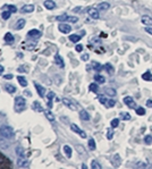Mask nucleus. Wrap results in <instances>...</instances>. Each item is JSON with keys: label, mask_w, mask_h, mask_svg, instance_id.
<instances>
[{"label": "nucleus", "mask_w": 152, "mask_h": 169, "mask_svg": "<svg viewBox=\"0 0 152 169\" xmlns=\"http://www.w3.org/2000/svg\"><path fill=\"white\" fill-rule=\"evenodd\" d=\"M26 108V100L23 96H17L15 99V111L16 113H20Z\"/></svg>", "instance_id": "1"}, {"label": "nucleus", "mask_w": 152, "mask_h": 169, "mask_svg": "<svg viewBox=\"0 0 152 169\" xmlns=\"http://www.w3.org/2000/svg\"><path fill=\"white\" fill-rule=\"evenodd\" d=\"M0 135L5 139H11L14 136V131L10 126H1L0 128Z\"/></svg>", "instance_id": "2"}, {"label": "nucleus", "mask_w": 152, "mask_h": 169, "mask_svg": "<svg viewBox=\"0 0 152 169\" xmlns=\"http://www.w3.org/2000/svg\"><path fill=\"white\" fill-rule=\"evenodd\" d=\"M8 169V168H13V163L7 157H5L3 154L0 153V169Z\"/></svg>", "instance_id": "3"}, {"label": "nucleus", "mask_w": 152, "mask_h": 169, "mask_svg": "<svg viewBox=\"0 0 152 169\" xmlns=\"http://www.w3.org/2000/svg\"><path fill=\"white\" fill-rule=\"evenodd\" d=\"M29 165H30V162L25 157H20L17 160V166L20 168H29Z\"/></svg>", "instance_id": "4"}, {"label": "nucleus", "mask_w": 152, "mask_h": 169, "mask_svg": "<svg viewBox=\"0 0 152 169\" xmlns=\"http://www.w3.org/2000/svg\"><path fill=\"white\" fill-rule=\"evenodd\" d=\"M63 103L67 107V108H69L70 110H73V111H75V110L77 109V106H76V103H74L72 100L67 99V98H64V99H63Z\"/></svg>", "instance_id": "5"}, {"label": "nucleus", "mask_w": 152, "mask_h": 169, "mask_svg": "<svg viewBox=\"0 0 152 169\" xmlns=\"http://www.w3.org/2000/svg\"><path fill=\"white\" fill-rule=\"evenodd\" d=\"M70 128H72V131H73V132H75V133H77V134H79V136H81V137H83V139H85V137H86L85 132H83L82 129L79 128V127L77 126V125H75V124H72V125H70Z\"/></svg>", "instance_id": "6"}, {"label": "nucleus", "mask_w": 152, "mask_h": 169, "mask_svg": "<svg viewBox=\"0 0 152 169\" xmlns=\"http://www.w3.org/2000/svg\"><path fill=\"white\" fill-rule=\"evenodd\" d=\"M58 29H59L60 32H61V33H64V34L69 33L70 31H72V27H70L68 24H59Z\"/></svg>", "instance_id": "7"}, {"label": "nucleus", "mask_w": 152, "mask_h": 169, "mask_svg": "<svg viewBox=\"0 0 152 169\" xmlns=\"http://www.w3.org/2000/svg\"><path fill=\"white\" fill-rule=\"evenodd\" d=\"M27 35L31 38H33V39H39V38L42 35V33H41L39 30H35V29H34V30L29 31V32H27Z\"/></svg>", "instance_id": "8"}, {"label": "nucleus", "mask_w": 152, "mask_h": 169, "mask_svg": "<svg viewBox=\"0 0 152 169\" xmlns=\"http://www.w3.org/2000/svg\"><path fill=\"white\" fill-rule=\"evenodd\" d=\"M34 86H35V89H37L38 93H39V96H41V98H43L44 94H46V90H44V87L40 85L39 83H37V82H34Z\"/></svg>", "instance_id": "9"}, {"label": "nucleus", "mask_w": 152, "mask_h": 169, "mask_svg": "<svg viewBox=\"0 0 152 169\" xmlns=\"http://www.w3.org/2000/svg\"><path fill=\"white\" fill-rule=\"evenodd\" d=\"M55 63H56V65L59 67V68H64V67H65V63H64L63 58H61L59 55H56V56H55Z\"/></svg>", "instance_id": "10"}, {"label": "nucleus", "mask_w": 152, "mask_h": 169, "mask_svg": "<svg viewBox=\"0 0 152 169\" xmlns=\"http://www.w3.org/2000/svg\"><path fill=\"white\" fill-rule=\"evenodd\" d=\"M123 101H124V103H125V105H127L129 108H134V107H135V102H134L133 98H131V96H125Z\"/></svg>", "instance_id": "11"}, {"label": "nucleus", "mask_w": 152, "mask_h": 169, "mask_svg": "<svg viewBox=\"0 0 152 169\" xmlns=\"http://www.w3.org/2000/svg\"><path fill=\"white\" fill-rule=\"evenodd\" d=\"M34 10V6L33 5H25V6L22 7V9L20 11L23 14H29V13H32Z\"/></svg>", "instance_id": "12"}, {"label": "nucleus", "mask_w": 152, "mask_h": 169, "mask_svg": "<svg viewBox=\"0 0 152 169\" xmlns=\"http://www.w3.org/2000/svg\"><path fill=\"white\" fill-rule=\"evenodd\" d=\"M43 5H44V7H46L47 9H49V10L56 8V3H55V1H52V0H46Z\"/></svg>", "instance_id": "13"}, {"label": "nucleus", "mask_w": 152, "mask_h": 169, "mask_svg": "<svg viewBox=\"0 0 152 169\" xmlns=\"http://www.w3.org/2000/svg\"><path fill=\"white\" fill-rule=\"evenodd\" d=\"M25 24H26V22H25V20H23V18H20V20H18L16 22V24H15V30H22L24 26H25Z\"/></svg>", "instance_id": "14"}, {"label": "nucleus", "mask_w": 152, "mask_h": 169, "mask_svg": "<svg viewBox=\"0 0 152 169\" xmlns=\"http://www.w3.org/2000/svg\"><path fill=\"white\" fill-rule=\"evenodd\" d=\"M89 15L90 17H92L93 20H98L99 18V11H98V9H94V8L89 9Z\"/></svg>", "instance_id": "15"}, {"label": "nucleus", "mask_w": 152, "mask_h": 169, "mask_svg": "<svg viewBox=\"0 0 152 169\" xmlns=\"http://www.w3.org/2000/svg\"><path fill=\"white\" fill-rule=\"evenodd\" d=\"M64 153L67 158H72V153H73V150L69 145H64Z\"/></svg>", "instance_id": "16"}, {"label": "nucleus", "mask_w": 152, "mask_h": 169, "mask_svg": "<svg viewBox=\"0 0 152 169\" xmlns=\"http://www.w3.org/2000/svg\"><path fill=\"white\" fill-rule=\"evenodd\" d=\"M79 117H81V119H82V120H89L90 119L89 113H87L86 110H84V109H82L81 111H79Z\"/></svg>", "instance_id": "17"}, {"label": "nucleus", "mask_w": 152, "mask_h": 169, "mask_svg": "<svg viewBox=\"0 0 152 169\" xmlns=\"http://www.w3.org/2000/svg\"><path fill=\"white\" fill-rule=\"evenodd\" d=\"M5 90H6L8 93H10V94L16 92V87H15L13 84H6V85H5Z\"/></svg>", "instance_id": "18"}, {"label": "nucleus", "mask_w": 152, "mask_h": 169, "mask_svg": "<svg viewBox=\"0 0 152 169\" xmlns=\"http://www.w3.org/2000/svg\"><path fill=\"white\" fill-rule=\"evenodd\" d=\"M33 109L35 110V111H38V113H44V110H43V108H42V106L40 105V102L39 101H34L33 102Z\"/></svg>", "instance_id": "19"}, {"label": "nucleus", "mask_w": 152, "mask_h": 169, "mask_svg": "<svg viewBox=\"0 0 152 169\" xmlns=\"http://www.w3.org/2000/svg\"><path fill=\"white\" fill-rule=\"evenodd\" d=\"M141 22H142L143 24H145V25H152V18L150 16H142V18H141Z\"/></svg>", "instance_id": "20"}, {"label": "nucleus", "mask_w": 152, "mask_h": 169, "mask_svg": "<svg viewBox=\"0 0 152 169\" xmlns=\"http://www.w3.org/2000/svg\"><path fill=\"white\" fill-rule=\"evenodd\" d=\"M109 7H110V5L108 2H101V3L98 5L96 9L98 10H107V9H109Z\"/></svg>", "instance_id": "21"}, {"label": "nucleus", "mask_w": 152, "mask_h": 169, "mask_svg": "<svg viewBox=\"0 0 152 169\" xmlns=\"http://www.w3.org/2000/svg\"><path fill=\"white\" fill-rule=\"evenodd\" d=\"M53 98H55V93L49 92V94H48V107H49V109L52 108V99Z\"/></svg>", "instance_id": "22"}, {"label": "nucleus", "mask_w": 152, "mask_h": 169, "mask_svg": "<svg viewBox=\"0 0 152 169\" xmlns=\"http://www.w3.org/2000/svg\"><path fill=\"white\" fill-rule=\"evenodd\" d=\"M3 40L6 41L7 43H11V42H14V37H13V34L10 33V32L6 33V34H5V38H3Z\"/></svg>", "instance_id": "23"}, {"label": "nucleus", "mask_w": 152, "mask_h": 169, "mask_svg": "<svg viewBox=\"0 0 152 169\" xmlns=\"http://www.w3.org/2000/svg\"><path fill=\"white\" fill-rule=\"evenodd\" d=\"M17 81H18V83L23 86V87H26L27 86V81L25 80L24 76H17Z\"/></svg>", "instance_id": "24"}, {"label": "nucleus", "mask_w": 152, "mask_h": 169, "mask_svg": "<svg viewBox=\"0 0 152 169\" xmlns=\"http://www.w3.org/2000/svg\"><path fill=\"white\" fill-rule=\"evenodd\" d=\"M44 115H46L47 119H49L50 122H55V116L52 115V113L51 111H49V110H44Z\"/></svg>", "instance_id": "25"}, {"label": "nucleus", "mask_w": 152, "mask_h": 169, "mask_svg": "<svg viewBox=\"0 0 152 169\" xmlns=\"http://www.w3.org/2000/svg\"><path fill=\"white\" fill-rule=\"evenodd\" d=\"M94 81H96V83L102 84L106 82V78H105V76H102V75H96V76H94Z\"/></svg>", "instance_id": "26"}, {"label": "nucleus", "mask_w": 152, "mask_h": 169, "mask_svg": "<svg viewBox=\"0 0 152 169\" xmlns=\"http://www.w3.org/2000/svg\"><path fill=\"white\" fill-rule=\"evenodd\" d=\"M69 40L72 41V42L76 43V42H78V41L81 40V37L77 35V34H72V35H69Z\"/></svg>", "instance_id": "27"}, {"label": "nucleus", "mask_w": 152, "mask_h": 169, "mask_svg": "<svg viewBox=\"0 0 152 169\" xmlns=\"http://www.w3.org/2000/svg\"><path fill=\"white\" fill-rule=\"evenodd\" d=\"M142 78L144 81H152V74L150 72H146L142 75Z\"/></svg>", "instance_id": "28"}, {"label": "nucleus", "mask_w": 152, "mask_h": 169, "mask_svg": "<svg viewBox=\"0 0 152 169\" xmlns=\"http://www.w3.org/2000/svg\"><path fill=\"white\" fill-rule=\"evenodd\" d=\"M2 8H7V9H9L10 13H16L17 11V8L13 5H6V6H3Z\"/></svg>", "instance_id": "29"}, {"label": "nucleus", "mask_w": 152, "mask_h": 169, "mask_svg": "<svg viewBox=\"0 0 152 169\" xmlns=\"http://www.w3.org/2000/svg\"><path fill=\"white\" fill-rule=\"evenodd\" d=\"M89 89H90V91H92V92L96 93V92H98V90H99V86L96 85V83H92V84H90Z\"/></svg>", "instance_id": "30"}, {"label": "nucleus", "mask_w": 152, "mask_h": 169, "mask_svg": "<svg viewBox=\"0 0 152 169\" xmlns=\"http://www.w3.org/2000/svg\"><path fill=\"white\" fill-rule=\"evenodd\" d=\"M16 153L18 157H25V153H24V150L23 148H20V146H17L16 148Z\"/></svg>", "instance_id": "31"}, {"label": "nucleus", "mask_w": 152, "mask_h": 169, "mask_svg": "<svg viewBox=\"0 0 152 169\" xmlns=\"http://www.w3.org/2000/svg\"><path fill=\"white\" fill-rule=\"evenodd\" d=\"M67 18H68L67 14H63V15H60V16L56 17V20H58V22H65V20H67Z\"/></svg>", "instance_id": "32"}, {"label": "nucleus", "mask_w": 152, "mask_h": 169, "mask_svg": "<svg viewBox=\"0 0 152 169\" xmlns=\"http://www.w3.org/2000/svg\"><path fill=\"white\" fill-rule=\"evenodd\" d=\"M105 92H106V94H108V96H116V91L114 89H110V87H108V89L105 90Z\"/></svg>", "instance_id": "33"}, {"label": "nucleus", "mask_w": 152, "mask_h": 169, "mask_svg": "<svg viewBox=\"0 0 152 169\" xmlns=\"http://www.w3.org/2000/svg\"><path fill=\"white\" fill-rule=\"evenodd\" d=\"M91 168H93V169H101L102 167L100 166L99 162H96V160H93L92 162H91Z\"/></svg>", "instance_id": "34"}, {"label": "nucleus", "mask_w": 152, "mask_h": 169, "mask_svg": "<svg viewBox=\"0 0 152 169\" xmlns=\"http://www.w3.org/2000/svg\"><path fill=\"white\" fill-rule=\"evenodd\" d=\"M120 118L124 120H129L131 119V116H129L128 113H120Z\"/></svg>", "instance_id": "35"}, {"label": "nucleus", "mask_w": 152, "mask_h": 169, "mask_svg": "<svg viewBox=\"0 0 152 169\" xmlns=\"http://www.w3.org/2000/svg\"><path fill=\"white\" fill-rule=\"evenodd\" d=\"M89 148H90V150H96V142H94V140L93 139L89 140Z\"/></svg>", "instance_id": "36"}, {"label": "nucleus", "mask_w": 152, "mask_h": 169, "mask_svg": "<svg viewBox=\"0 0 152 169\" xmlns=\"http://www.w3.org/2000/svg\"><path fill=\"white\" fill-rule=\"evenodd\" d=\"M67 22H69V23H76V22H78V17H76V16H68V18H67Z\"/></svg>", "instance_id": "37"}, {"label": "nucleus", "mask_w": 152, "mask_h": 169, "mask_svg": "<svg viewBox=\"0 0 152 169\" xmlns=\"http://www.w3.org/2000/svg\"><path fill=\"white\" fill-rule=\"evenodd\" d=\"M136 113H137L139 116H143V115H145V109L142 108V107H141V108H137V109H136Z\"/></svg>", "instance_id": "38"}, {"label": "nucleus", "mask_w": 152, "mask_h": 169, "mask_svg": "<svg viewBox=\"0 0 152 169\" xmlns=\"http://www.w3.org/2000/svg\"><path fill=\"white\" fill-rule=\"evenodd\" d=\"M119 125V119H117V118H115V119L111 120V127L113 128H116V127Z\"/></svg>", "instance_id": "39"}, {"label": "nucleus", "mask_w": 152, "mask_h": 169, "mask_svg": "<svg viewBox=\"0 0 152 169\" xmlns=\"http://www.w3.org/2000/svg\"><path fill=\"white\" fill-rule=\"evenodd\" d=\"M144 142H145L146 144H151V143H152V136L151 135H146L145 137H144Z\"/></svg>", "instance_id": "40"}, {"label": "nucleus", "mask_w": 152, "mask_h": 169, "mask_svg": "<svg viewBox=\"0 0 152 169\" xmlns=\"http://www.w3.org/2000/svg\"><path fill=\"white\" fill-rule=\"evenodd\" d=\"M10 11H3L2 13V18L3 20H8V18H9L10 17Z\"/></svg>", "instance_id": "41"}, {"label": "nucleus", "mask_w": 152, "mask_h": 169, "mask_svg": "<svg viewBox=\"0 0 152 169\" xmlns=\"http://www.w3.org/2000/svg\"><path fill=\"white\" fill-rule=\"evenodd\" d=\"M113 135H114V131L111 128H109V129H108V134H107V137H108V140L113 139Z\"/></svg>", "instance_id": "42"}, {"label": "nucleus", "mask_w": 152, "mask_h": 169, "mask_svg": "<svg viewBox=\"0 0 152 169\" xmlns=\"http://www.w3.org/2000/svg\"><path fill=\"white\" fill-rule=\"evenodd\" d=\"M92 65H93V68L96 70H101V65H100L99 63H93Z\"/></svg>", "instance_id": "43"}, {"label": "nucleus", "mask_w": 152, "mask_h": 169, "mask_svg": "<svg viewBox=\"0 0 152 169\" xmlns=\"http://www.w3.org/2000/svg\"><path fill=\"white\" fill-rule=\"evenodd\" d=\"M115 105H116V102L114 101V100H108V101H107V107H109V108L114 107Z\"/></svg>", "instance_id": "44"}, {"label": "nucleus", "mask_w": 152, "mask_h": 169, "mask_svg": "<svg viewBox=\"0 0 152 169\" xmlns=\"http://www.w3.org/2000/svg\"><path fill=\"white\" fill-rule=\"evenodd\" d=\"M89 58H90V56L87 55V53H85V55H83V56L81 57V59H82L83 61H87V60H89Z\"/></svg>", "instance_id": "45"}, {"label": "nucleus", "mask_w": 152, "mask_h": 169, "mask_svg": "<svg viewBox=\"0 0 152 169\" xmlns=\"http://www.w3.org/2000/svg\"><path fill=\"white\" fill-rule=\"evenodd\" d=\"M75 49H76V51H77V52H81V51L83 50V46H82V44H77Z\"/></svg>", "instance_id": "46"}, {"label": "nucleus", "mask_w": 152, "mask_h": 169, "mask_svg": "<svg viewBox=\"0 0 152 169\" xmlns=\"http://www.w3.org/2000/svg\"><path fill=\"white\" fill-rule=\"evenodd\" d=\"M146 32V33H149L152 35V27H145V30H144Z\"/></svg>", "instance_id": "47"}, {"label": "nucleus", "mask_w": 152, "mask_h": 169, "mask_svg": "<svg viewBox=\"0 0 152 169\" xmlns=\"http://www.w3.org/2000/svg\"><path fill=\"white\" fill-rule=\"evenodd\" d=\"M5 78H6V80H11V78H13V75H11V74H7V75H5Z\"/></svg>", "instance_id": "48"}, {"label": "nucleus", "mask_w": 152, "mask_h": 169, "mask_svg": "<svg viewBox=\"0 0 152 169\" xmlns=\"http://www.w3.org/2000/svg\"><path fill=\"white\" fill-rule=\"evenodd\" d=\"M100 102H101V103H102V105H106V103H107V101H108V100H107V99H105V98H100Z\"/></svg>", "instance_id": "49"}, {"label": "nucleus", "mask_w": 152, "mask_h": 169, "mask_svg": "<svg viewBox=\"0 0 152 169\" xmlns=\"http://www.w3.org/2000/svg\"><path fill=\"white\" fill-rule=\"evenodd\" d=\"M146 107L152 108V100H148V101H146Z\"/></svg>", "instance_id": "50"}, {"label": "nucleus", "mask_w": 152, "mask_h": 169, "mask_svg": "<svg viewBox=\"0 0 152 169\" xmlns=\"http://www.w3.org/2000/svg\"><path fill=\"white\" fill-rule=\"evenodd\" d=\"M83 146L82 145H77V151H78V152L79 153H83V152H84V151H83Z\"/></svg>", "instance_id": "51"}, {"label": "nucleus", "mask_w": 152, "mask_h": 169, "mask_svg": "<svg viewBox=\"0 0 152 169\" xmlns=\"http://www.w3.org/2000/svg\"><path fill=\"white\" fill-rule=\"evenodd\" d=\"M3 70H5V67H3L2 65H0V75L3 73Z\"/></svg>", "instance_id": "52"}, {"label": "nucleus", "mask_w": 152, "mask_h": 169, "mask_svg": "<svg viewBox=\"0 0 152 169\" xmlns=\"http://www.w3.org/2000/svg\"><path fill=\"white\" fill-rule=\"evenodd\" d=\"M25 94L27 96H32V92H30V91H25Z\"/></svg>", "instance_id": "53"}, {"label": "nucleus", "mask_w": 152, "mask_h": 169, "mask_svg": "<svg viewBox=\"0 0 152 169\" xmlns=\"http://www.w3.org/2000/svg\"><path fill=\"white\" fill-rule=\"evenodd\" d=\"M17 70H18L20 73H24V72H25V69H24V68H20H20H18Z\"/></svg>", "instance_id": "54"}, {"label": "nucleus", "mask_w": 152, "mask_h": 169, "mask_svg": "<svg viewBox=\"0 0 152 169\" xmlns=\"http://www.w3.org/2000/svg\"><path fill=\"white\" fill-rule=\"evenodd\" d=\"M82 168H83V169H86V168H87V167H86L85 163H83V165H82Z\"/></svg>", "instance_id": "55"}]
</instances>
